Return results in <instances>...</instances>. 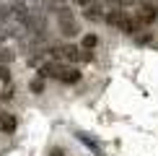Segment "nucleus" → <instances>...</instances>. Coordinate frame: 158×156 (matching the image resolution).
Here are the masks:
<instances>
[{"mask_svg": "<svg viewBox=\"0 0 158 156\" xmlns=\"http://www.w3.org/2000/svg\"><path fill=\"white\" fill-rule=\"evenodd\" d=\"M39 78H57V81H62V83H78L83 78V73L75 65L52 60V63H44L42 68H39Z\"/></svg>", "mask_w": 158, "mask_h": 156, "instance_id": "nucleus-1", "label": "nucleus"}, {"mask_svg": "<svg viewBox=\"0 0 158 156\" xmlns=\"http://www.w3.org/2000/svg\"><path fill=\"white\" fill-rule=\"evenodd\" d=\"M104 21L111 24V26H117L119 31H124V34H130V37H135L137 31H140V24L135 21V16H132V13H127V11H122V8L104 11Z\"/></svg>", "mask_w": 158, "mask_h": 156, "instance_id": "nucleus-2", "label": "nucleus"}, {"mask_svg": "<svg viewBox=\"0 0 158 156\" xmlns=\"http://www.w3.org/2000/svg\"><path fill=\"white\" fill-rule=\"evenodd\" d=\"M47 52L57 63H83V50L75 44H52Z\"/></svg>", "mask_w": 158, "mask_h": 156, "instance_id": "nucleus-3", "label": "nucleus"}, {"mask_svg": "<svg viewBox=\"0 0 158 156\" xmlns=\"http://www.w3.org/2000/svg\"><path fill=\"white\" fill-rule=\"evenodd\" d=\"M158 18V5L156 3H145V0H140V8L135 11V21L140 26H153Z\"/></svg>", "mask_w": 158, "mask_h": 156, "instance_id": "nucleus-4", "label": "nucleus"}, {"mask_svg": "<svg viewBox=\"0 0 158 156\" xmlns=\"http://www.w3.org/2000/svg\"><path fill=\"white\" fill-rule=\"evenodd\" d=\"M57 26L62 29V34H65V37H75L78 31H81V29H78V24H75L73 18L68 16V8L57 11Z\"/></svg>", "mask_w": 158, "mask_h": 156, "instance_id": "nucleus-5", "label": "nucleus"}, {"mask_svg": "<svg viewBox=\"0 0 158 156\" xmlns=\"http://www.w3.org/2000/svg\"><path fill=\"white\" fill-rule=\"evenodd\" d=\"M83 18H88V21H104V5L98 3H91L83 8Z\"/></svg>", "mask_w": 158, "mask_h": 156, "instance_id": "nucleus-6", "label": "nucleus"}, {"mask_svg": "<svg viewBox=\"0 0 158 156\" xmlns=\"http://www.w3.org/2000/svg\"><path fill=\"white\" fill-rule=\"evenodd\" d=\"M0 128H3L5 133H13V130H16V117H10V115L0 117Z\"/></svg>", "mask_w": 158, "mask_h": 156, "instance_id": "nucleus-7", "label": "nucleus"}, {"mask_svg": "<svg viewBox=\"0 0 158 156\" xmlns=\"http://www.w3.org/2000/svg\"><path fill=\"white\" fill-rule=\"evenodd\" d=\"M96 44H98V37H96V34H85V37H83V50H91V52H94Z\"/></svg>", "mask_w": 158, "mask_h": 156, "instance_id": "nucleus-8", "label": "nucleus"}, {"mask_svg": "<svg viewBox=\"0 0 158 156\" xmlns=\"http://www.w3.org/2000/svg\"><path fill=\"white\" fill-rule=\"evenodd\" d=\"M13 16H16V18H23V21H26V16H29L26 5H23V3H16V5H13Z\"/></svg>", "mask_w": 158, "mask_h": 156, "instance_id": "nucleus-9", "label": "nucleus"}, {"mask_svg": "<svg viewBox=\"0 0 158 156\" xmlns=\"http://www.w3.org/2000/svg\"><path fill=\"white\" fill-rule=\"evenodd\" d=\"M0 99H3V102L13 99V86H10V83H5V86H3V91H0Z\"/></svg>", "mask_w": 158, "mask_h": 156, "instance_id": "nucleus-10", "label": "nucleus"}, {"mask_svg": "<svg viewBox=\"0 0 158 156\" xmlns=\"http://www.w3.org/2000/svg\"><path fill=\"white\" fill-rule=\"evenodd\" d=\"M10 60H13V52H10V50H5V47H0V65L10 63Z\"/></svg>", "mask_w": 158, "mask_h": 156, "instance_id": "nucleus-11", "label": "nucleus"}, {"mask_svg": "<svg viewBox=\"0 0 158 156\" xmlns=\"http://www.w3.org/2000/svg\"><path fill=\"white\" fill-rule=\"evenodd\" d=\"M0 81L10 83V68H8V65H0Z\"/></svg>", "mask_w": 158, "mask_h": 156, "instance_id": "nucleus-12", "label": "nucleus"}, {"mask_svg": "<svg viewBox=\"0 0 158 156\" xmlns=\"http://www.w3.org/2000/svg\"><path fill=\"white\" fill-rule=\"evenodd\" d=\"M31 89H34L36 94H42V91H44V78H36V81H31Z\"/></svg>", "mask_w": 158, "mask_h": 156, "instance_id": "nucleus-13", "label": "nucleus"}, {"mask_svg": "<svg viewBox=\"0 0 158 156\" xmlns=\"http://www.w3.org/2000/svg\"><path fill=\"white\" fill-rule=\"evenodd\" d=\"M75 3L81 5V8H85V5H91V3H94V0H75Z\"/></svg>", "mask_w": 158, "mask_h": 156, "instance_id": "nucleus-14", "label": "nucleus"}, {"mask_svg": "<svg viewBox=\"0 0 158 156\" xmlns=\"http://www.w3.org/2000/svg\"><path fill=\"white\" fill-rule=\"evenodd\" d=\"M132 3H140V0H119V5H132Z\"/></svg>", "mask_w": 158, "mask_h": 156, "instance_id": "nucleus-15", "label": "nucleus"}, {"mask_svg": "<svg viewBox=\"0 0 158 156\" xmlns=\"http://www.w3.org/2000/svg\"><path fill=\"white\" fill-rule=\"evenodd\" d=\"M52 156H62V154H60V151H55V154H52Z\"/></svg>", "mask_w": 158, "mask_h": 156, "instance_id": "nucleus-16", "label": "nucleus"}, {"mask_svg": "<svg viewBox=\"0 0 158 156\" xmlns=\"http://www.w3.org/2000/svg\"><path fill=\"white\" fill-rule=\"evenodd\" d=\"M156 3H158V0H156Z\"/></svg>", "mask_w": 158, "mask_h": 156, "instance_id": "nucleus-17", "label": "nucleus"}]
</instances>
